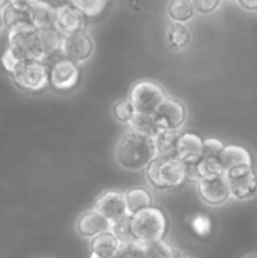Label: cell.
Listing matches in <instances>:
<instances>
[{
	"label": "cell",
	"mask_w": 257,
	"mask_h": 258,
	"mask_svg": "<svg viewBox=\"0 0 257 258\" xmlns=\"http://www.w3.org/2000/svg\"><path fill=\"white\" fill-rule=\"evenodd\" d=\"M168 97L165 90L151 80H141L131 87L128 101L136 112L154 115L163 101Z\"/></svg>",
	"instance_id": "5b68a950"
},
{
	"label": "cell",
	"mask_w": 257,
	"mask_h": 258,
	"mask_svg": "<svg viewBox=\"0 0 257 258\" xmlns=\"http://www.w3.org/2000/svg\"><path fill=\"white\" fill-rule=\"evenodd\" d=\"M110 231L115 234L116 238L120 241V243H128V242L136 241L134 236L133 226H131V217L125 216L117 221L112 222L110 227Z\"/></svg>",
	"instance_id": "484cf974"
},
{
	"label": "cell",
	"mask_w": 257,
	"mask_h": 258,
	"mask_svg": "<svg viewBox=\"0 0 257 258\" xmlns=\"http://www.w3.org/2000/svg\"><path fill=\"white\" fill-rule=\"evenodd\" d=\"M174 258H189V257L184 256V254H181V253H178V254H176V256L174 257Z\"/></svg>",
	"instance_id": "60d3db41"
},
{
	"label": "cell",
	"mask_w": 257,
	"mask_h": 258,
	"mask_svg": "<svg viewBox=\"0 0 257 258\" xmlns=\"http://www.w3.org/2000/svg\"><path fill=\"white\" fill-rule=\"evenodd\" d=\"M197 173H198L199 179H204L221 175V174H223V170H222L219 159L202 158L201 160L197 163Z\"/></svg>",
	"instance_id": "f1b7e54d"
},
{
	"label": "cell",
	"mask_w": 257,
	"mask_h": 258,
	"mask_svg": "<svg viewBox=\"0 0 257 258\" xmlns=\"http://www.w3.org/2000/svg\"><path fill=\"white\" fill-rule=\"evenodd\" d=\"M134 236L143 244L164 239L168 229V221L161 209L150 207L131 217Z\"/></svg>",
	"instance_id": "277c9868"
},
{
	"label": "cell",
	"mask_w": 257,
	"mask_h": 258,
	"mask_svg": "<svg viewBox=\"0 0 257 258\" xmlns=\"http://www.w3.org/2000/svg\"><path fill=\"white\" fill-rule=\"evenodd\" d=\"M90 258H113V257H102V256H98V254H95V253H90Z\"/></svg>",
	"instance_id": "f35d334b"
},
{
	"label": "cell",
	"mask_w": 257,
	"mask_h": 258,
	"mask_svg": "<svg viewBox=\"0 0 257 258\" xmlns=\"http://www.w3.org/2000/svg\"><path fill=\"white\" fill-rule=\"evenodd\" d=\"M223 174L242 168H253V159L246 148L239 145H226L219 156Z\"/></svg>",
	"instance_id": "9a60e30c"
},
{
	"label": "cell",
	"mask_w": 257,
	"mask_h": 258,
	"mask_svg": "<svg viewBox=\"0 0 257 258\" xmlns=\"http://www.w3.org/2000/svg\"><path fill=\"white\" fill-rule=\"evenodd\" d=\"M86 24L87 18L70 3L55 8L54 28L60 34L70 35L78 32H86Z\"/></svg>",
	"instance_id": "7c38bea8"
},
{
	"label": "cell",
	"mask_w": 257,
	"mask_h": 258,
	"mask_svg": "<svg viewBox=\"0 0 257 258\" xmlns=\"http://www.w3.org/2000/svg\"><path fill=\"white\" fill-rule=\"evenodd\" d=\"M35 2L37 0H8V4L13 5V7L18 8V9L28 10L29 12V9Z\"/></svg>",
	"instance_id": "d590c367"
},
{
	"label": "cell",
	"mask_w": 257,
	"mask_h": 258,
	"mask_svg": "<svg viewBox=\"0 0 257 258\" xmlns=\"http://www.w3.org/2000/svg\"><path fill=\"white\" fill-rule=\"evenodd\" d=\"M80 68L62 54L57 55L48 64V77L49 85L58 91H70L78 85L80 81Z\"/></svg>",
	"instance_id": "52a82bcc"
},
{
	"label": "cell",
	"mask_w": 257,
	"mask_h": 258,
	"mask_svg": "<svg viewBox=\"0 0 257 258\" xmlns=\"http://www.w3.org/2000/svg\"><path fill=\"white\" fill-rule=\"evenodd\" d=\"M238 3L242 8L249 10V12L257 10V0H238Z\"/></svg>",
	"instance_id": "8d00e7d4"
},
{
	"label": "cell",
	"mask_w": 257,
	"mask_h": 258,
	"mask_svg": "<svg viewBox=\"0 0 257 258\" xmlns=\"http://www.w3.org/2000/svg\"><path fill=\"white\" fill-rule=\"evenodd\" d=\"M155 158L153 139L139 136L128 130L121 136L115 149L116 161L121 168L128 171L146 170Z\"/></svg>",
	"instance_id": "6da1fadb"
},
{
	"label": "cell",
	"mask_w": 257,
	"mask_h": 258,
	"mask_svg": "<svg viewBox=\"0 0 257 258\" xmlns=\"http://www.w3.org/2000/svg\"><path fill=\"white\" fill-rule=\"evenodd\" d=\"M113 258H146L145 244L140 243L139 241L121 243L117 253Z\"/></svg>",
	"instance_id": "f546056e"
},
{
	"label": "cell",
	"mask_w": 257,
	"mask_h": 258,
	"mask_svg": "<svg viewBox=\"0 0 257 258\" xmlns=\"http://www.w3.org/2000/svg\"><path fill=\"white\" fill-rule=\"evenodd\" d=\"M197 191L204 203L213 207L222 206L231 198L228 180L224 174L213 178L199 179L197 181Z\"/></svg>",
	"instance_id": "8fae6325"
},
{
	"label": "cell",
	"mask_w": 257,
	"mask_h": 258,
	"mask_svg": "<svg viewBox=\"0 0 257 258\" xmlns=\"http://www.w3.org/2000/svg\"><path fill=\"white\" fill-rule=\"evenodd\" d=\"M126 211L130 217L135 216L140 211L153 207V196L150 191L143 186H134L123 193Z\"/></svg>",
	"instance_id": "ac0fdd59"
},
{
	"label": "cell",
	"mask_w": 257,
	"mask_h": 258,
	"mask_svg": "<svg viewBox=\"0 0 257 258\" xmlns=\"http://www.w3.org/2000/svg\"><path fill=\"white\" fill-rule=\"evenodd\" d=\"M3 27H4V20H3V13L0 10V30L3 29Z\"/></svg>",
	"instance_id": "74e56055"
},
{
	"label": "cell",
	"mask_w": 257,
	"mask_h": 258,
	"mask_svg": "<svg viewBox=\"0 0 257 258\" xmlns=\"http://www.w3.org/2000/svg\"><path fill=\"white\" fill-rule=\"evenodd\" d=\"M135 108L131 105V102L127 100H120L117 102L113 103L112 106V115L118 122H122L127 125L128 121L131 120V117L135 113Z\"/></svg>",
	"instance_id": "4dcf8cb0"
},
{
	"label": "cell",
	"mask_w": 257,
	"mask_h": 258,
	"mask_svg": "<svg viewBox=\"0 0 257 258\" xmlns=\"http://www.w3.org/2000/svg\"><path fill=\"white\" fill-rule=\"evenodd\" d=\"M224 144L216 138H208L203 140V156L202 158L219 159L224 149Z\"/></svg>",
	"instance_id": "1f68e13d"
},
{
	"label": "cell",
	"mask_w": 257,
	"mask_h": 258,
	"mask_svg": "<svg viewBox=\"0 0 257 258\" xmlns=\"http://www.w3.org/2000/svg\"><path fill=\"white\" fill-rule=\"evenodd\" d=\"M9 75L14 85L27 92H40L49 85L45 62H19Z\"/></svg>",
	"instance_id": "8992f818"
},
{
	"label": "cell",
	"mask_w": 257,
	"mask_h": 258,
	"mask_svg": "<svg viewBox=\"0 0 257 258\" xmlns=\"http://www.w3.org/2000/svg\"><path fill=\"white\" fill-rule=\"evenodd\" d=\"M121 243L111 231H106L90 239L91 253L102 257H115Z\"/></svg>",
	"instance_id": "ffe728a7"
},
{
	"label": "cell",
	"mask_w": 257,
	"mask_h": 258,
	"mask_svg": "<svg viewBox=\"0 0 257 258\" xmlns=\"http://www.w3.org/2000/svg\"><path fill=\"white\" fill-rule=\"evenodd\" d=\"M95 45L93 40L86 32H78L75 34L63 35L60 54L68 58L76 64L87 62L92 55Z\"/></svg>",
	"instance_id": "30bf717a"
},
{
	"label": "cell",
	"mask_w": 257,
	"mask_h": 258,
	"mask_svg": "<svg viewBox=\"0 0 257 258\" xmlns=\"http://www.w3.org/2000/svg\"><path fill=\"white\" fill-rule=\"evenodd\" d=\"M203 140L196 133L180 134L176 146V158L184 164L198 163L203 156Z\"/></svg>",
	"instance_id": "2e32d148"
},
{
	"label": "cell",
	"mask_w": 257,
	"mask_h": 258,
	"mask_svg": "<svg viewBox=\"0 0 257 258\" xmlns=\"http://www.w3.org/2000/svg\"><path fill=\"white\" fill-rule=\"evenodd\" d=\"M30 24L38 30L54 28L55 8L44 0H37L29 9Z\"/></svg>",
	"instance_id": "e0dca14e"
},
{
	"label": "cell",
	"mask_w": 257,
	"mask_h": 258,
	"mask_svg": "<svg viewBox=\"0 0 257 258\" xmlns=\"http://www.w3.org/2000/svg\"><path fill=\"white\" fill-rule=\"evenodd\" d=\"M179 252L165 239L145 244L146 258H174Z\"/></svg>",
	"instance_id": "4316f807"
},
{
	"label": "cell",
	"mask_w": 257,
	"mask_h": 258,
	"mask_svg": "<svg viewBox=\"0 0 257 258\" xmlns=\"http://www.w3.org/2000/svg\"><path fill=\"white\" fill-rule=\"evenodd\" d=\"M18 63H19L18 58L13 54V52L9 49V48H7L2 55V64L3 67H4V70L7 71L8 73H12L13 70L17 67Z\"/></svg>",
	"instance_id": "836d02e7"
},
{
	"label": "cell",
	"mask_w": 257,
	"mask_h": 258,
	"mask_svg": "<svg viewBox=\"0 0 257 258\" xmlns=\"http://www.w3.org/2000/svg\"><path fill=\"white\" fill-rule=\"evenodd\" d=\"M194 10L201 14H211L221 4V0H191Z\"/></svg>",
	"instance_id": "d6a6232c"
},
{
	"label": "cell",
	"mask_w": 257,
	"mask_h": 258,
	"mask_svg": "<svg viewBox=\"0 0 257 258\" xmlns=\"http://www.w3.org/2000/svg\"><path fill=\"white\" fill-rule=\"evenodd\" d=\"M228 180L231 197L237 201H247L257 194V171L253 168H242L224 174Z\"/></svg>",
	"instance_id": "9c48e42d"
},
{
	"label": "cell",
	"mask_w": 257,
	"mask_h": 258,
	"mask_svg": "<svg viewBox=\"0 0 257 258\" xmlns=\"http://www.w3.org/2000/svg\"><path fill=\"white\" fill-rule=\"evenodd\" d=\"M146 179L154 189L168 190V189L180 188L186 183V170L183 161L178 158H160L146 168Z\"/></svg>",
	"instance_id": "3957f363"
},
{
	"label": "cell",
	"mask_w": 257,
	"mask_h": 258,
	"mask_svg": "<svg viewBox=\"0 0 257 258\" xmlns=\"http://www.w3.org/2000/svg\"><path fill=\"white\" fill-rule=\"evenodd\" d=\"M3 20H4V27L8 28V30L12 28L18 27V25L30 24V17L28 10H22L14 8L13 5L7 4L2 9Z\"/></svg>",
	"instance_id": "d4e9b609"
},
{
	"label": "cell",
	"mask_w": 257,
	"mask_h": 258,
	"mask_svg": "<svg viewBox=\"0 0 257 258\" xmlns=\"http://www.w3.org/2000/svg\"><path fill=\"white\" fill-rule=\"evenodd\" d=\"M8 48L19 62H45L39 30L32 24L18 25L8 30Z\"/></svg>",
	"instance_id": "7a4b0ae2"
},
{
	"label": "cell",
	"mask_w": 257,
	"mask_h": 258,
	"mask_svg": "<svg viewBox=\"0 0 257 258\" xmlns=\"http://www.w3.org/2000/svg\"><path fill=\"white\" fill-rule=\"evenodd\" d=\"M68 3L77 8L86 18H93L105 10L108 0H68Z\"/></svg>",
	"instance_id": "83f0119b"
},
{
	"label": "cell",
	"mask_w": 257,
	"mask_h": 258,
	"mask_svg": "<svg viewBox=\"0 0 257 258\" xmlns=\"http://www.w3.org/2000/svg\"><path fill=\"white\" fill-rule=\"evenodd\" d=\"M193 228H194V231L198 232L199 234H206V233H208L211 226H209V223H208V219L199 217V218H197L196 221H194Z\"/></svg>",
	"instance_id": "e575fe53"
},
{
	"label": "cell",
	"mask_w": 257,
	"mask_h": 258,
	"mask_svg": "<svg viewBox=\"0 0 257 258\" xmlns=\"http://www.w3.org/2000/svg\"><path fill=\"white\" fill-rule=\"evenodd\" d=\"M166 44L173 50H184L190 45L191 33L183 23H173L166 28Z\"/></svg>",
	"instance_id": "7402d4cb"
},
{
	"label": "cell",
	"mask_w": 257,
	"mask_h": 258,
	"mask_svg": "<svg viewBox=\"0 0 257 258\" xmlns=\"http://www.w3.org/2000/svg\"><path fill=\"white\" fill-rule=\"evenodd\" d=\"M39 35L44 49L45 63H47L48 59H53L60 54L63 34H60L55 28H49V29L39 30Z\"/></svg>",
	"instance_id": "603a6c76"
},
{
	"label": "cell",
	"mask_w": 257,
	"mask_h": 258,
	"mask_svg": "<svg viewBox=\"0 0 257 258\" xmlns=\"http://www.w3.org/2000/svg\"><path fill=\"white\" fill-rule=\"evenodd\" d=\"M169 18L174 23H185L194 15V7L191 0H170L166 8Z\"/></svg>",
	"instance_id": "cb8c5ba5"
},
{
	"label": "cell",
	"mask_w": 257,
	"mask_h": 258,
	"mask_svg": "<svg viewBox=\"0 0 257 258\" xmlns=\"http://www.w3.org/2000/svg\"><path fill=\"white\" fill-rule=\"evenodd\" d=\"M244 258H257L256 256H247V257H244Z\"/></svg>",
	"instance_id": "b9f144b4"
},
{
	"label": "cell",
	"mask_w": 257,
	"mask_h": 258,
	"mask_svg": "<svg viewBox=\"0 0 257 258\" xmlns=\"http://www.w3.org/2000/svg\"><path fill=\"white\" fill-rule=\"evenodd\" d=\"M127 127L131 133L148 139H153L159 131L155 117L150 113L135 112L127 122Z\"/></svg>",
	"instance_id": "44dd1931"
},
{
	"label": "cell",
	"mask_w": 257,
	"mask_h": 258,
	"mask_svg": "<svg viewBox=\"0 0 257 258\" xmlns=\"http://www.w3.org/2000/svg\"><path fill=\"white\" fill-rule=\"evenodd\" d=\"M111 223L102 216L98 213L95 208L86 211L78 217L76 228L80 236L83 238L92 239L93 237L103 233L106 231H110Z\"/></svg>",
	"instance_id": "5bb4252c"
},
{
	"label": "cell",
	"mask_w": 257,
	"mask_h": 258,
	"mask_svg": "<svg viewBox=\"0 0 257 258\" xmlns=\"http://www.w3.org/2000/svg\"><path fill=\"white\" fill-rule=\"evenodd\" d=\"M180 133L179 131L159 130L153 138L156 156L160 158H176V146Z\"/></svg>",
	"instance_id": "d6986e66"
},
{
	"label": "cell",
	"mask_w": 257,
	"mask_h": 258,
	"mask_svg": "<svg viewBox=\"0 0 257 258\" xmlns=\"http://www.w3.org/2000/svg\"><path fill=\"white\" fill-rule=\"evenodd\" d=\"M95 209L102 214L110 223L128 216L123 193L118 190H105L100 194L96 199Z\"/></svg>",
	"instance_id": "4fadbf2b"
},
{
	"label": "cell",
	"mask_w": 257,
	"mask_h": 258,
	"mask_svg": "<svg viewBox=\"0 0 257 258\" xmlns=\"http://www.w3.org/2000/svg\"><path fill=\"white\" fill-rule=\"evenodd\" d=\"M7 4H8V0H0V10H2Z\"/></svg>",
	"instance_id": "ab89813d"
},
{
	"label": "cell",
	"mask_w": 257,
	"mask_h": 258,
	"mask_svg": "<svg viewBox=\"0 0 257 258\" xmlns=\"http://www.w3.org/2000/svg\"><path fill=\"white\" fill-rule=\"evenodd\" d=\"M159 130L180 131L186 120V108L180 100L168 96L154 113Z\"/></svg>",
	"instance_id": "ba28073f"
}]
</instances>
